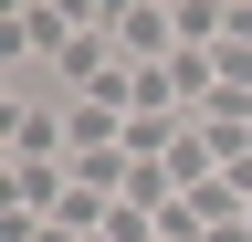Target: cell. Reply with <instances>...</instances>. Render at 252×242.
I'll return each mask as SVG.
<instances>
[{
  "mask_svg": "<svg viewBox=\"0 0 252 242\" xmlns=\"http://www.w3.org/2000/svg\"><path fill=\"white\" fill-rule=\"evenodd\" d=\"M220 21H231V32H252V0H231V11H220Z\"/></svg>",
  "mask_w": 252,
  "mask_h": 242,
  "instance_id": "1",
  "label": "cell"
}]
</instances>
